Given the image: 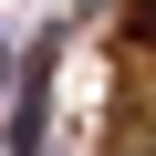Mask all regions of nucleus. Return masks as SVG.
<instances>
[{"mask_svg": "<svg viewBox=\"0 0 156 156\" xmlns=\"http://www.w3.org/2000/svg\"><path fill=\"white\" fill-rule=\"evenodd\" d=\"M42 94H52V52L31 62V83H21V115H11V156H42Z\"/></svg>", "mask_w": 156, "mask_h": 156, "instance_id": "obj_1", "label": "nucleus"}, {"mask_svg": "<svg viewBox=\"0 0 156 156\" xmlns=\"http://www.w3.org/2000/svg\"><path fill=\"white\" fill-rule=\"evenodd\" d=\"M125 31H135V42H156V0H135V11H125Z\"/></svg>", "mask_w": 156, "mask_h": 156, "instance_id": "obj_2", "label": "nucleus"}]
</instances>
